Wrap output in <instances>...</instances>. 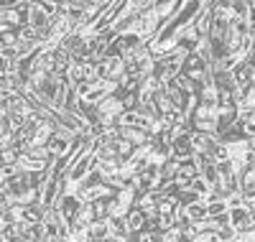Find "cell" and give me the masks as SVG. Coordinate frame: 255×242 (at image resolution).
Segmentation results:
<instances>
[{"label": "cell", "instance_id": "4", "mask_svg": "<svg viewBox=\"0 0 255 242\" xmlns=\"http://www.w3.org/2000/svg\"><path fill=\"white\" fill-rule=\"evenodd\" d=\"M49 150H51V156H56V153H64V150H67V140H64V138H54L51 145H49Z\"/></svg>", "mask_w": 255, "mask_h": 242}, {"label": "cell", "instance_id": "2", "mask_svg": "<svg viewBox=\"0 0 255 242\" xmlns=\"http://www.w3.org/2000/svg\"><path fill=\"white\" fill-rule=\"evenodd\" d=\"M186 214H189L191 219H204V217H207V207H199V204L194 202V204L186 207Z\"/></svg>", "mask_w": 255, "mask_h": 242}, {"label": "cell", "instance_id": "3", "mask_svg": "<svg viewBox=\"0 0 255 242\" xmlns=\"http://www.w3.org/2000/svg\"><path fill=\"white\" fill-rule=\"evenodd\" d=\"M128 227H130V230H140L143 227V212H133L130 217H128Z\"/></svg>", "mask_w": 255, "mask_h": 242}, {"label": "cell", "instance_id": "1", "mask_svg": "<svg viewBox=\"0 0 255 242\" xmlns=\"http://www.w3.org/2000/svg\"><path fill=\"white\" fill-rule=\"evenodd\" d=\"M61 217L67 219V222H72V217L77 214V209H79V202L74 199V196H67V199H61Z\"/></svg>", "mask_w": 255, "mask_h": 242}]
</instances>
